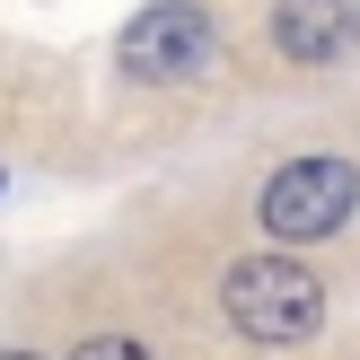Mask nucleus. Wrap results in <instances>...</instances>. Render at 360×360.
I'll list each match as a JSON object with an SVG mask.
<instances>
[{
    "label": "nucleus",
    "instance_id": "obj_2",
    "mask_svg": "<svg viewBox=\"0 0 360 360\" xmlns=\"http://www.w3.org/2000/svg\"><path fill=\"white\" fill-rule=\"evenodd\" d=\"M352 202H360V167L352 158H290V167L264 185V229L290 238V246H308V238H334V229L352 220Z\"/></svg>",
    "mask_w": 360,
    "mask_h": 360
},
{
    "label": "nucleus",
    "instance_id": "obj_3",
    "mask_svg": "<svg viewBox=\"0 0 360 360\" xmlns=\"http://www.w3.org/2000/svg\"><path fill=\"white\" fill-rule=\"evenodd\" d=\"M211 53H220V27L193 0H158L123 27V70L132 79H193V70H211Z\"/></svg>",
    "mask_w": 360,
    "mask_h": 360
},
{
    "label": "nucleus",
    "instance_id": "obj_5",
    "mask_svg": "<svg viewBox=\"0 0 360 360\" xmlns=\"http://www.w3.org/2000/svg\"><path fill=\"white\" fill-rule=\"evenodd\" d=\"M70 360H150V352H141L132 334H88V343L70 352Z\"/></svg>",
    "mask_w": 360,
    "mask_h": 360
},
{
    "label": "nucleus",
    "instance_id": "obj_4",
    "mask_svg": "<svg viewBox=\"0 0 360 360\" xmlns=\"http://www.w3.org/2000/svg\"><path fill=\"white\" fill-rule=\"evenodd\" d=\"M273 44L290 62H343L360 44V0H281L273 9Z\"/></svg>",
    "mask_w": 360,
    "mask_h": 360
},
{
    "label": "nucleus",
    "instance_id": "obj_1",
    "mask_svg": "<svg viewBox=\"0 0 360 360\" xmlns=\"http://www.w3.org/2000/svg\"><path fill=\"white\" fill-rule=\"evenodd\" d=\"M220 308H229V326H238L246 343H308L316 316H326V290H316V273L290 264V255H246V264H229Z\"/></svg>",
    "mask_w": 360,
    "mask_h": 360
},
{
    "label": "nucleus",
    "instance_id": "obj_6",
    "mask_svg": "<svg viewBox=\"0 0 360 360\" xmlns=\"http://www.w3.org/2000/svg\"><path fill=\"white\" fill-rule=\"evenodd\" d=\"M0 360H35V352H0Z\"/></svg>",
    "mask_w": 360,
    "mask_h": 360
}]
</instances>
